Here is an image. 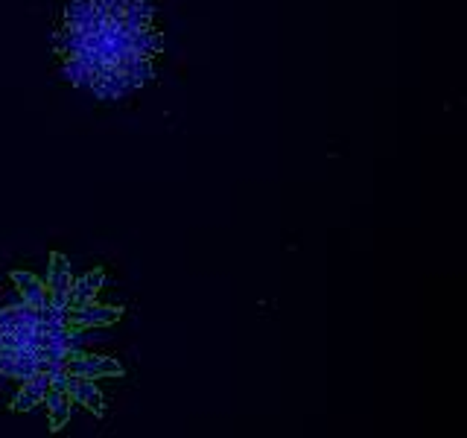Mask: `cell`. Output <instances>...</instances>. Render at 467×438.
<instances>
[{
	"instance_id": "1",
	"label": "cell",
	"mask_w": 467,
	"mask_h": 438,
	"mask_svg": "<svg viewBox=\"0 0 467 438\" xmlns=\"http://www.w3.org/2000/svg\"><path fill=\"white\" fill-rule=\"evenodd\" d=\"M67 374H76L85 380H100V377H123V365L114 357H94L82 354L76 360H67Z\"/></svg>"
},
{
	"instance_id": "2",
	"label": "cell",
	"mask_w": 467,
	"mask_h": 438,
	"mask_svg": "<svg viewBox=\"0 0 467 438\" xmlns=\"http://www.w3.org/2000/svg\"><path fill=\"white\" fill-rule=\"evenodd\" d=\"M65 391H67L70 403H79V406L88 409V412H94V415H105V398H103V391L94 386V380H85V377H76V374H67V380H65Z\"/></svg>"
},
{
	"instance_id": "3",
	"label": "cell",
	"mask_w": 467,
	"mask_h": 438,
	"mask_svg": "<svg viewBox=\"0 0 467 438\" xmlns=\"http://www.w3.org/2000/svg\"><path fill=\"white\" fill-rule=\"evenodd\" d=\"M123 316L120 307H108V304H85L79 310H70V324L74 328H82V330H91V328H108V324H114L117 319Z\"/></svg>"
},
{
	"instance_id": "4",
	"label": "cell",
	"mask_w": 467,
	"mask_h": 438,
	"mask_svg": "<svg viewBox=\"0 0 467 438\" xmlns=\"http://www.w3.org/2000/svg\"><path fill=\"white\" fill-rule=\"evenodd\" d=\"M47 389H50V377L44 371H35L30 380H24L21 391L12 398V412H30L33 406L44 403Z\"/></svg>"
},
{
	"instance_id": "5",
	"label": "cell",
	"mask_w": 467,
	"mask_h": 438,
	"mask_svg": "<svg viewBox=\"0 0 467 438\" xmlns=\"http://www.w3.org/2000/svg\"><path fill=\"white\" fill-rule=\"evenodd\" d=\"M105 284V272L103 269H94L82 278H74V284H70V292H67V301H70V310H79L85 304L96 301V292L103 289Z\"/></svg>"
},
{
	"instance_id": "6",
	"label": "cell",
	"mask_w": 467,
	"mask_h": 438,
	"mask_svg": "<svg viewBox=\"0 0 467 438\" xmlns=\"http://www.w3.org/2000/svg\"><path fill=\"white\" fill-rule=\"evenodd\" d=\"M9 278H12V284H15V289L21 292V301H26V304L35 307V310L47 304V284H44V280H41L38 275L24 272V269H15Z\"/></svg>"
},
{
	"instance_id": "7",
	"label": "cell",
	"mask_w": 467,
	"mask_h": 438,
	"mask_svg": "<svg viewBox=\"0 0 467 438\" xmlns=\"http://www.w3.org/2000/svg\"><path fill=\"white\" fill-rule=\"evenodd\" d=\"M44 403H47V415H50V430L53 432L65 430V423L70 421V398H67V391L50 386L47 394H44Z\"/></svg>"
},
{
	"instance_id": "8",
	"label": "cell",
	"mask_w": 467,
	"mask_h": 438,
	"mask_svg": "<svg viewBox=\"0 0 467 438\" xmlns=\"http://www.w3.org/2000/svg\"><path fill=\"white\" fill-rule=\"evenodd\" d=\"M74 275H70V263L65 254H50V269H47V292H70Z\"/></svg>"
},
{
	"instance_id": "9",
	"label": "cell",
	"mask_w": 467,
	"mask_h": 438,
	"mask_svg": "<svg viewBox=\"0 0 467 438\" xmlns=\"http://www.w3.org/2000/svg\"><path fill=\"white\" fill-rule=\"evenodd\" d=\"M62 76L67 82H74L76 88H82V91H91L96 85V79H100L82 59H76V56H67V59L62 62Z\"/></svg>"
},
{
	"instance_id": "10",
	"label": "cell",
	"mask_w": 467,
	"mask_h": 438,
	"mask_svg": "<svg viewBox=\"0 0 467 438\" xmlns=\"http://www.w3.org/2000/svg\"><path fill=\"white\" fill-rule=\"evenodd\" d=\"M164 47V38L152 30V26H146V30H137L129 35V50L137 53V56H146V59H152L155 53H158Z\"/></svg>"
},
{
	"instance_id": "11",
	"label": "cell",
	"mask_w": 467,
	"mask_h": 438,
	"mask_svg": "<svg viewBox=\"0 0 467 438\" xmlns=\"http://www.w3.org/2000/svg\"><path fill=\"white\" fill-rule=\"evenodd\" d=\"M94 15H100L96 6H94V0H67V6H65V26L76 30V26L88 24Z\"/></svg>"
},
{
	"instance_id": "12",
	"label": "cell",
	"mask_w": 467,
	"mask_h": 438,
	"mask_svg": "<svg viewBox=\"0 0 467 438\" xmlns=\"http://www.w3.org/2000/svg\"><path fill=\"white\" fill-rule=\"evenodd\" d=\"M53 47H56V53H62L65 59H67V56H76L82 50V35L76 30H70V26H62V30L56 33V38H53Z\"/></svg>"
},
{
	"instance_id": "13",
	"label": "cell",
	"mask_w": 467,
	"mask_h": 438,
	"mask_svg": "<svg viewBox=\"0 0 467 438\" xmlns=\"http://www.w3.org/2000/svg\"><path fill=\"white\" fill-rule=\"evenodd\" d=\"M123 12H144V15L152 18V3H149V0H126Z\"/></svg>"
},
{
	"instance_id": "14",
	"label": "cell",
	"mask_w": 467,
	"mask_h": 438,
	"mask_svg": "<svg viewBox=\"0 0 467 438\" xmlns=\"http://www.w3.org/2000/svg\"><path fill=\"white\" fill-rule=\"evenodd\" d=\"M6 345V333H0V348H3Z\"/></svg>"
}]
</instances>
